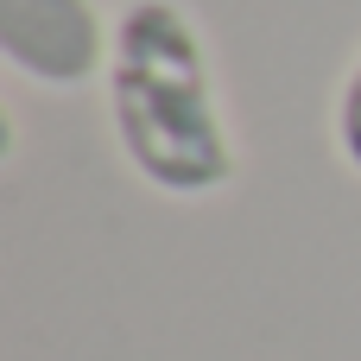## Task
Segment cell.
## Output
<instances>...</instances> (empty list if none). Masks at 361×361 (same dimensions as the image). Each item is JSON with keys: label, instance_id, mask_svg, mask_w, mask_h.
Returning a JSON list of instances; mask_svg holds the SVG:
<instances>
[{"label": "cell", "instance_id": "7a4b0ae2", "mask_svg": "<svg viewBox=\"0 0 361 361\" xmlns=\"http://www.w3.org/2000/svg\"><path fill=\"white\" fill-rule=\"evenodd\" d=\"M114 19L95 0H0V63L38 89H89L108 70Z\"/></svg>", "mask_w": 361, "mask_h": 361}, {"label": "cell", "instance_id": "6da1fadb", "mask_svg": "<svg viewBox=\"0 0 361 361\" xmlns=\"http://www.w3.org/2000/svg\"><path fill=\"white\" fill-rule=\"evenodd\" d=\"M102 114L121 165L165 203H209L241 184V140L222 102L216 51L184 0H121Z\"/></svg>", "mask_w": 361, "mask_h": 361}, {"label": "cell", "instance_id": "3957f363", "mask_svg": "<svg viewBox=\"0 0 361 361\" xmlns=\"http://www.w3.org/2000/svg\"><path fill=\"white\" fill-rule=\"evenodd\" d=\"M330 152L361 184V44L349 57V70L336 76V95H330Z\"/></svg>", "mask_w": 361, "mask_h": 361}]
</instances>
